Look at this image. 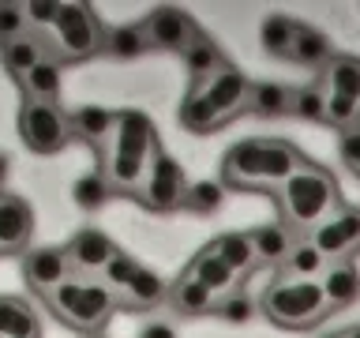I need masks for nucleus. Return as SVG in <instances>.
Returning a JSON list of instances; mask_svg holds the SVG:
<instances>
[{
    "instance_id": "423d86ee",
    "label": "nucleus",
    "mask_w": 360,
    "mask_h": 338,
    "mask_svg": "<svg viewBox=\"0 0 360 338\" xmlns=\"http://www.w3.org/2000/svg\"><path fill=\"white\" fill-rule=\"evenodd\" d=\"M263 315L278 327H308L326 315V297L319 282L285 278L263 293Z\"/></svg>"
},
{
    "instance_id": "9d476101",
    "label": "nucleus",
    "mask_w": 360,
    "mask_h": 338,
    "mask_svg": "<svg viewBox=\"0 0 360 338\" xmlns=\"http://www.w3.org/2000/svg\"><path fill=\"white\" fill-rule=\"evenodd\" d=\"M139 27H143L146 45H150V49H165V53H184L202 34L195 27V19H191L184 8H173V4H158L154 11H146V19Z\"/></svg>"
},
{
    "instance_id": "72a5a7b5",
    "label": "nucleus",
    "mask_w": 360,
    "mask_h": 338,
    "mask_svg": "<svg viewBox=\"0 0 360 338\" xmlns=\"http://www.w3.org/2000/svg\"><path fill=\"white\" fill-rule=\"evenodd\" d=\"M214 315L225 320V323H233V327H240L255 315V301L240 289H229V293H221V297L214 301Z\"/></svg>"
},
{
    "instance_id": "7c9ffc66",
    "label": "nucleus",
    "mask_w": 360,
    "mask_h": 338,
    "mask_svg": "<svg viewBox=\"0 0 360 338\" xmlns=\"http://www.w3.org/2000/svg\"><path fill=\"white\" fill-rule=\"evenodd\" d=\"M214 252L225 259V267L229 270H248L255 263V248H252V237L248 233H221L218 241H214Z\"/></svg>"
},
{
    "instance_id": "6e6552de",
    "label": "nucleus",
    "mask_w": 360,
    "mask_h": 338,
    "mask_svg": "<svg viewBox=\"0 0 360 338\" xmlns=\"http://www.w3.org/2000/svg\"><path fill=\"white\" fill-rule=\"evenodd\" d=\"M184 192H188V173L176 158H169L165 151H154L150 165L143 173V184L135 188V196L146 211H158V214H169V211H180L184 207Z\"/></svg>"
},
{
    "instance_id": "6ab92c4d",
    "label": "nucleus",
    "mask_w": 360,
    "mask_h": 338,
    "mask_svg": "<svg viewBox=\"0 0 360 338\" xmlns=\"http://www.w3.org/2000/svg\"><path fill=\"white\" fill-rule=\"evenodd\" d=\"M169 304H173V312H180V315H207V312H214V293L202 286V282H195L191 275H180L173 286H169V297H165Z\"/></svg>"
},
{
    "instance_id": "a211bd4d",
    "label": "nucleus",
    "mask_w": 360,
    "mask_h": 338,
    "mask_svg": "<svg viewBox=\"0 0 360 338\" xmlns=\"http://www.w3.org/2000/svg\"><path fill=\"white\" fill-rule=\"evenodd\" d=\"M68 128L86 143H105L117 128V113L105 106H79L75 113H68Z\"/></svg>"
},
{
    "instance_id": "c03bdc74",
    "label": "nucleus",
    "mask_w": 360,
    "mask_h": 338,
    "mask_svg": "<svg viewBox=\"0 0 360 338\" xmlns=\"http://www.w3.org/2000/svg\"><path fill=\"white\" fill-rule=\"evenodd\" d=\"M323 338H345V331H334V334H323Z\"/></svg>"
},
{
    "instance_id": "a19ab883",
    "label": "nucleus",
    "mask_w": 360,
    "mask_h": 338,
    "mask_svg": "<svg viewBox=\"0 0 360 338\" xmlns=\"http://www.w3.org/2000/svg\"><path fill=\"white\" fill-rule=\"evenodd\" d=\"M139 338H176V331L169 323H146L139 331Z\"/></svg>"
},
{
    "instance_id": "5701e85b",
    "label": "nucleus",
    "mask_w": 360,
    "mask_h": 338,
    "mask_svg": "<svg viewBox=\"0 0 360 338\" xmlns=\"http://www.w3.org/2000/svg\"><path fill=\"white\" fill-rule=\"evenodd\" d=\"M292 106V87L285 83H252L248 90V113L255 117H285Z\"/></svg>"
},
{
    "instance_id": "e433bc0d",
    "label": "nucleus",
    "mask_w": 360,
    "mask_h": 338,
    "mask_svg": "<svg viewBox=\"0 0 360 338\" xmlns=\"http://www.w3.org/2000/svg\"><path fill=\"white\" fill-rule=\"evenodd\" d=\"M30 34V19H27V8L22 4H0V45L22 38Z\"/></svg>"
},
{
    "instance_id": "c756f323",
    "label": "nucleus",
    "mask_w": 360,
    "mask_h": 338,
    "mask_svg": "<svg viewBox=\"0 0 360 338\" xmlns=\"http://www.w3.org/2000/svg\"><path fill=\"white\" fill-rule=\"evenodd\" d=\"M124 293H128V301L135 304V308H154V304H162V301L169 297V286H165V278L158 275V270L143 267Z\"/></svg>"
},
{
    "instance_id": "f257e3e1",
    "label": "nucleus",
    "mask_w": 360,
    "mask_h": 338,
    "mask_svg": "<svg viewBox=\"0 0 360 338\" xmlns=\"http://www.w3.org/2000/svg\"><path fill=\"white\" fill-rule=\"evenodd\" d=\"M297 165H304V154L285 139H244L221 158V188L278 192Z\"/></svg>"
},
{
    "instance_id": "dca6fc26",
    "label": "nucleus",
    "mask_w": 360,
    "mask_h": 338,
    "mask_svg": "<svg viewBox=\"0 0 360 338\" xmlns=\"http://www.w3.org/2000/svg\"><path fill=\"white\" fill-rule=\"evenodd\" d=\"M319 289L326 297V308H349L360 297V270L353 263H345V259H338V263L323 270Z\"/></svg>"
},
{
    "instance_id": "4468645a",
    "label": "nucleus",
    "mask_w": 360,
    "mask_h": 338,
    "mask_svg": "<svg viewBox=\"0 0 360 338\" xmlns=\"http://www.w3.org/2000/svg\"><path fill=\"white\" fill-rule=\"evenodd\" d=\"M56 45H49L41 38L38 30H30V34H22V38H15V42H8V45H0V56H4V68L11 75L19 79H27L34 68H38L41 61H56Z\"/></svg>"
},
{
    "instance_id": "c9c22d12",
    "label": "nucleus",
    "mask_w": 360,
    "mask_h": 338,
    "mask_svg": "<svg viewBox=\"0 0 360 338\" xmlns=\"http://www.w3.org/2000/svg\"><path fill=\"white\" fill-rule=\"evenodd\" d=\"M289 113H292V117H304V120H326V94H323V87H292Z\"/></svg>"
},
{
    "instance_id": "0eeeda50",
    "label": "nucleus",
    "mask_w": 360,
    "mask_h": 338,
    "mask_svg": "<svg viewBox=\"0 0 360 338\" xmlns=\"http://www.w3.org/2000/svg\"><path fill=\"white\" fill-rule=\"evenodd\" d=\"M53 34H56V53L64 61H86V56H98L105 49V30H101L94 11L83 4H60Z\"/></svg>"
},
{
    "instance_id": "1a4fd4ad",
    "label": "nucleus",
    "mask_w": 360,
    "mask_h": 338,
    "mask_svg": "<svg viewBox=\"0 0 360 338\" xmlns=\"http://www.w3.org/2000/svg\"><path fill=\"white\" fill-rule=\"evenodd\" d=\"M19 135H22V143H27L34 154L64 151L68 135H72V128H68V113L56 106V101H22Z\"/></svg>"
},
{
    "instance_id": "79ce46f5",
    "label": "nucleus",
    "mask_w": 360,
    "mask_h": 338,
    "mask_svg": "<svg viewBox=\"0 0 360 338\" xmlns=\"http://www.w3.org/2000/svg\"><path fill=\"white\" fill-rule=\"evenodd\" d=\"M8 169H11V158H8L4 151H0V184L8 180Z\"/></svg>"
},
{
    "instance_id": "393cba45",
    "label": "nucleus",
    "mask_w": 360,
    "mask_h": 338,
    "mask_svg": "<svg viewBox=\"0 0 360 338\" xmlns=\"http://www.w3.org/2000/svg\"><path fill=\"white\" fill-rule=\"evenodd\" d=\"M326 267H330V259H326V256H323L311 241H292L289 256H285V270H289V278L319 282Z\"/></svg>"
},
{
    "instance_id": "412c9836",
    "label": "nucleus",
    "mask_w": 360,
    "mask_h": 338,
    "mask_svg": "<svg viewBox=\"0 0 360 338\" xmlns=\"http://www.w3.org/2000/svg\"><path fill=\"white\" fill-rule=\"evenodd\" d=\"M289 61H297V64H304V68H326V64L334 61L330 38H326V34H323L319 27H308V23H300Z\"/></svg>"
},
{
    "instance_id": "7ed1b4c3",
    "label": "nucleus",
    "mask_w": 360,
    "mask_h": 338,
    "mask_svg": "<svg viewBox=\"0 0 360 338\" xmlns=\"http://www.w3.org/2000/svg\"><path fill=\"white\" fill-rule=\"evenodd\" d=\"M154 124L143 109H120L112 128L109 151V184L120 192H135L143 184V173L154 158Z\"/></svg>"
},
{
    "instance_id": "4c0bfd02",
    "label": "nucleus",
    "mask_w": 360,
    "mask_h": 338,
    "mask_svg": "<svg viewBox=\"0 0 360 338\" xmlns=\"http://www.w3.org/2000/svg\"><path fill=\"white\" fill-rule=\"evenodd\" d=\"M323 94H326V90H323ZM356 117H360V101L326 94V120H330V124H353Z\"/></svg>"
},
{
    "instance_id": "c85d7f7f",
    "label": "nucleus",
    "mask_w": 360,
    "mask_h": 338,
    "mask_svg": "<svg viewBox=\"0 0 360 338\" xmlns=\"http://www.w3.org/2000/svg\"><path fill=\"white\" fill-rule=\"evenodd\" d=\"M22 94H27V101H56L60 98V64L41 61L27 79H22Z\"/></svg>"
},
{
    "instance_id": "37998d69",
    "label": "nucleus",
    "mask_w": 360,
    "mask_h": 338,
    "mask_svg": "<svg viewBox=\"0 0 360 338\" xmlns=\"http://www.w3.org/2000/svg\"><path fill=\"white\" fill-rule=\"evenodd\" d=\"M345 338H360V323H356V327H349V331H345Z\"/></svg>"
},
{
    "instance_id": "b1692460",
    "label": "nucleus",
    "mask_w": 360,
    "mask_h": 338,
    "mask_svg": "<svg viewBox=\"0 0 360 338\" xmlns=\"http://www.w3.org/2000/svg\"><path fill=\"white\" fill-rule=\"evenodd\" d=\"M323 90H326V94H334V98L360 101V61H356V56H334V61L326 64Z\"/></svg>"
},
{
    "instance_id": "bb28decb",
    "label": "nucleus",
    "mask_w": 360,
    "mask_h": 338,
    "mask_svg": "<svg viewBox=\"0 0 360 338\" xmlns=\"http://www.w3.org/2000/svg\"><path fill=\"white\" fill-rule=\"evenodd\" d=\"M297 30H300L297 19H289V15H266V19H263V30H259V42H263V49H266L270 56L289 61L292 42H297Z\"/></svg>"
},
{
    "instance_id": "58836bf2",
    "label": "nucleus",
    "mask_w": 360,
    "mask_h": 338,
    "mask_svg": "<svg viewBox=\"0 0 360 338\" xmlns=\"http://www.w3.org/2000/svg\"><path fill=\"white\" fill-rule=\"evenodd\" d=\"M342 162L353 177H360V128H349L342 135Z\"/></svg>"
},
{
    "instance_id": "a878e982",
    "label": "nucleus",
    "mask_w": 360,
    "mask_h": 338,
    "mask_svg": "<svg viewBox=\"0 0 360 338\" xmlns=\"http://www.w3.org/2000/svg\"><path fill=\"white\" fill-rule=\"evenodd\" d=\"M0 338H38V315L19 297H0Z\"/></svg>"
},
{
    "instance_id": "f8f14e48",
    "label": "nucleus",
    "mask_w": 360,
    "mask_h": 338,
    "mask_svg": "<svg viewBox=\"0 0 360 338\" xmlns=\"http://www.w3.org/2000/svg\"><path fill=\"white\" fill-rule=\"evenodd\" d=\"M22 278L49 297L60 282L72 278V259H68L64 248H34V252L22 256Z\"/></svg>"
},
{
    "instance_id": "ea45409f",
    "label": "nucleus",
    "mask_w": 360,
    "mask_h": 338,
    "mask_svg": "<svg viewBox=\"0 0 360 338\" xmlns=\"http://www.w3.org/2000/svg\"><path fill=\"white\" fill-rule=\"evenodd\" d=\"M56 15H60V4H30L27 8V19L30 23H41V27H53Z\"/></svg>"
},
{
    "instance_id": "f704fd0d",
    "label": "nucleus",
    "mask_w": 360,
    "mask_h": 338,
    "mask_svg": "<svg viewBox=\"0 0 360 338\" xmlns=\"http://www.w3.org/2000/svg\"><path fill=\"white\" fill-rule=\"evenodd\" d=\"M225 199V188L221 184H210V180H195V184H188L184 192V211L191 214H214L221 207Z\"/></svg>"
},
{
    "instance_id": "2f4dec72",
    "label": "nucleus",
    "mask_w": 360,
    "mask_h": 338,
    "mask_svg": "<svg viewBox=\"0 0 360 338\" xmlns=\"http://www.w3.org/2000/svg\"><path fill=\"white\" fill-rule=\"evenodd\" d=\"M109 196H112V184H109V177H101V173H83L72 184V199H75V207H83V211L105 207Z\"/></svg>"
},
{
    "instance_id": "9b49d317",
    "label": "nucleus",
    "mask_w": 360,
    "mask_h": 338,
    "mask_svg": "<svg viewBox=\"0 0 360 338\" xmlns=\"http://www.w3.org/2000/svg\"><path fill=\"white\" fill-rule=\"evenodd\" d=\"M311 244L319 248L330 263L345 259L349 252H356L360 248V211L342 207V211L326 214V218L311 230Z\"/></svg>"
},
{
    "instance_id": "cd10ccee",
    "label": "nucleus",
    "mask_w": 360,
    "mask_h": 338,
    "mask_svg": "<svg viewBox=\"0 0 360 338\" xmlns=\"http://www.w3.org/2000/svg\"><path fill=\"white\" fill-rule=\"evenodd\" d=\"M150 49L143 38V27L139 23H131V27H112L105 30V56H117V61H139V56Z\"/></svg>"
},
{
    "instance_id": "20e7f679",
    "label": "nucleus",
    "mask_w": 360,
    "mask_h": 338,
    "mask_svg": "<svg viewBox=\"0 0 360 338\" xmlns=\"http://www.w3.org/2000/svg\"><path fill=\"white\" fill-rule=\"evenodd\" d=\"M278 199H281V214H285L292 230H315L326 214H334L338 184L323 165L304 162L285 177V184L278 188Z\"/></svg>"
},
{
    "instance_id": "f3484780",
    "label": "nucleus",
    "mask_w": 360,
    "mask_h": 338,
    "mask_svg": "<svg viewBox=\"0 0 360 338\" xmlns=\"http://www.w3.org/2000/svg\"><path fill=\"white\" fill-rule=\"evenodd\" d=\"M188 275L195 278V282H202L214 297H221V293H229L233 289V282H236V270H229L225 267V259L214 252V244H207L202 252L188 263Z\"/></svg>"
},
{
    "instance_id": "2eb2a0df",
    "label": "nucleus",
    "mask_w": 360,
    "mask_h": 338,
    "mask_svg": "<svg viewBox=\"0 0 360 338\" xmlns=\"http://www.w3.org/2000/svg\"><path fill=\"white\" fill-rule=\"evenodd\" d=\"M64 252L72 259V270H101L112 256H117V244H112L101 230H79Z\"/></svg>"
},
{
    "instance_id": "aec40b11",
    "label": "nucleus",
    "mask_w": 360,
    "mask_h": 338,
    "mask_svg": "<svg viewBox=\"0 0 360 338\" xmlns=\"http://www.w3.org/2000/svg\"><path fill=\"white\" fill-rule=\"evenodd\" d=\"M248 237H252V248H255V263H285L289 248L297 241V237L289 233V225H281V222L259 225V230H252Z\"/></svg>"
},
{
    "instance_id": "39448f33",
    "label": "nucleus",
    "mask_w": 360,
    "mask_h": 338,
    "mask_svg": "<svg viewBox=\"0 0 360 338\" xmlns=\"http://www.w3.org/2000/svg\"><path fill=\"white\" fill-rule=\"evenodd\" d=\"M49 304L64 323L75 327V331H98V327L112 315V308H117V297H112V289L98 286V282L68 278L49 293Z\"/></svg>"
},
{
    "instance_id": "473e14b6",
    "label": "nucleus",
    "mask_w": 360,
    "mask_h": 338,
    "mask_svg": "<svg viewBox=\"0 0 360 338\" xmlns=\"http://www.w3.org/2000/svg\"><path fill=\"white\" fill-rule=\"evenodd\" d=\"M139 270H143L139 259L128 256V252H120V248H117V256H112L109 263L101 267V278H105L101 286H105V289H120V293H124V289H128L131 282H135V275H139Z\"/></svg>"
},
{
    "instance_id": "ddd939ff",
    "label": "nucleus",
    "mask_w": 360,
    "mask_h": 338,
    "mask_svg": "<svg viewBox=\"0 0 360 338\" xmlns=\"http://www.w3.org/2000/svg\"><path fill=\"white\" fill-rule=\"evenodd\" d=\"M34 237V207L22 196L0 192V256L27 248Z\"/></svg>"
},
{
    "instance_id": "f03ea898",
    "label": "nucleus",
    "mask_w": 360,
    "mask_h": 338,
    "mask_svg": "<svg viewBox=\"0 0 360 338\" xmlns=\"http://www.w3.org/2000/svg\"><path fill=\"white\" fill-rule=\"evenodd\" d=\"M248 90H252V83H248L240 72L225 68V72L202 79V83H195L184 94V101H180V124L195 135L218 132L236 117V113H244Z\"/></svg>"
},
{
    "instance_id": "4be33fe9",
    "label": "nucleus",
    "mask_w": 360,
    "mask_h": 338,
    "mask_svg": "<svg viewBox=\"0 0 360 338\" xmlns=\"http://www.w3.org/2000/svg\"><path fill=\"white\" fill-rule=\"evenodd\" d=\"M180 56H184V68H188V75L195 79V83H202V79H210V75H218V72L229 68V64H225V56H221V49L207 38V34H199V38L191 42Z\"/></svg>"
}]
</instances>
